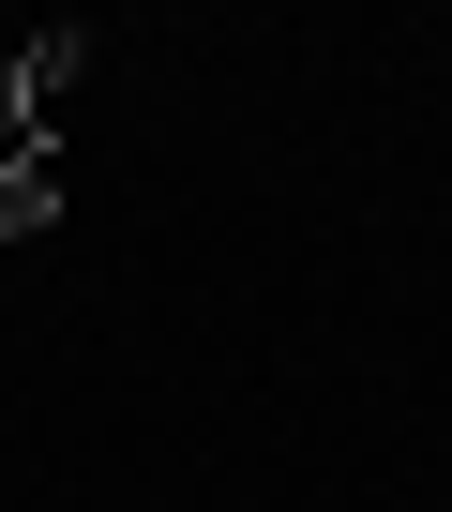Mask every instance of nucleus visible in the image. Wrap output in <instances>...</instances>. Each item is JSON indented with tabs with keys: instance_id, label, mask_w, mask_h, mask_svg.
Instances as JSON below:
<instances>
[{
	"instance_id": "f257e3e1",
	"label": "nucleus",
	"mask_w": 452,
	"mask_h": 512,
	"mask_svg": "<svg viewBox=\"0 0 452 512\" xmlns=\"http://www.w3.org/2000/svg\"><path fill=\"white\" fill-rule=\"evenodd\" d=\"M76 76H91V31H76V16H46L31 46H0V151H31V136H46V106H61Z\"/></svg>"
},
{
	"instance_id": "f03ea898",
	"label": "nucleus",
	"mask_w": 452,
	"mask_h": 512,
	"mask_svg": "<svg viewBox=\"0 0 452 512\" xmlns=\"http://www.w3.org/2000/svg\"><path fill=\"white\" fill-rule=\"evenodd\" d=\"M46 226H61V136L0 151V241H46Z\"/></svg>"
}]
</instances>
